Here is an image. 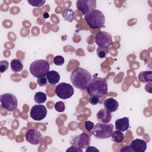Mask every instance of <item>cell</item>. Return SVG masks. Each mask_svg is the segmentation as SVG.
<instances>
[{
	"label": "cell",
	"mask_w": 152,
	"mask_h": 152,
	"mask_svg": "<svg viewBox=\"0 0 152 152\" xmlns=\"http://www.w3.org/2000/svg\"><path fill=\"white\" fill-rule=\"evenodd\" d=\"M111 137H112V140L115 142H117V143L122 142L125 140L124 134L122 133V131L117 129L115 131H113V132L112 133Z\"/></svg>",
	"instance_id": "obj_20"
},
{
	"label": "cell",
	"mask_w": 152,
	"mask_h": 152,
	"mask_svg": "<svg viewBox=\"0 0 152 152\" xmlns=\"http://www.w3.org/2000/svg\"><path fill=\"white\" fill-rule=\"evenodd\" d=\"M120 151H132V149H131V148L130 147L129 145V146H126L125 148H122Z\"/></svg>",
	"instance_id": "obj_33"
},
{
	"label": "cell",
	"mask_w": 152,
	"mask_h": 152,
	"mask_svg": "<svg viewBox=\"0 0 152 152\" xmlns=\"http://www.w3.org/2000/svg\"><path fill=\"white\" fill-rule=\"evenodd\" d=\"M90 142L91 138L90 136L84 132L80 135L72 136L69 141L71 145H74L82 149L87 148L90 145Z\"/></svg>",
	"instance_id": "obj_8"
},
{
	"label": "cell",
	"mask_w": 152,
	"mask_h": 152,
	"mask_svg": "<svg viewBox=\"0 0 152 152\" xmlns=\"http://www.w3.org/2000/svg\"><path fill=\"white\" fill-rule=\"evenodd\" d=\"M84 18L88 26L93 29L103 27L105 23V17L99 10L95 9L84 15Z\"/></svg>",
	"instance_id": "obj_3"
},
{
	"label": "cell",
	"mask_w": 152,
	"mask_h": 152,
	"mask_svg": "<svg viewBox=\"0 0 152 152\" xmlns=\"http://www.w3.org/2000/svg\"><path fill=\"white\" fill-rule=\"evenodd\" d=\"M26 139L27 142L33 145L40 144L43 140V137L40 131L37 129H29L26 134Z\"/></svg>",
	"instance_id": "obj_10"
},
{
	"label": "cell",
	"mask_w": 152,
	"mask_h": 152,
	"mask_svg": "<svg viewBox=\"0 0 152 152\" xmlns=\"http://www.w3.org/2000/svg\"><path fill=\"white\" fill-rule=\"evenodd\" d=\"M129 127V119L128 117H124L117 119L115 121V129L122 132L126 131Z\"/></svg>",
	"instance_id": "obj_16"
},
{
	"label": "cell",
	"mask_w": 152,
	"mask_h": 152,
	"mask_svg": "<svg viewBox=\"0 0 152 152\" xmlns=\"http://www.w3.org/2000/svg\"><path fill=\"white\" fill-rule=\"evenodd\" d=\"M11 69L14 72L21 71L23 68V64L22 62L18 59H13L10 63Z\"/></svg>",
	"instance_id": "obj_19"
},
{
	"label": "cell",
	"mask_w": 152,
	"mask_h": 152,
	"mask_svg": "<svg viewBox=\"0 0 152 152\" xmlns=\"http://www.w3.org/2000/svg\"><path fill=\"white\" fill-rule=\"evenodd\" d=\"M133 152H144L147 149V142L144 140L135 139L129 145Z\"/></svg>",
	"instance_id": "obj_13"
},
{
	"label": "cell",
	"mask_w": 152,
	"mask_h": 152,
	"mask_svg": "<svg viewBox=\"0 0 152 152\" xmlns=\"http://www.w3.org/2000/svg\"><path fill=\"white\" fill-rule=\"evenodd\" d=\"M103 106L106 110L112 113L117 110L119 107V103L113 97H109L106 99L103 102Z\"/></svg>",
	"instance_id": "obj_15"
},
{
	"label": "cell",
	"mask_w": 152,
	"mask_h": 152,
	"mask_svg": "<svg viewBox=\"0 0 152 152\" xmlns=\"http://www.w3.org/2000/svg\"><path fill=\"white\" fill-rule=\"evenodd\" d=\"M77 10L82 12L83 15H86L93 11L96 8V0H78L76 1Z\"/></svg>",
	"instance_id": "obj_9"
},
{
	"label": "cell",
	"mask_w": 152,
	"mask_h": 152,
	"mask_svg": "<svg viewBox=\"0 0 152 152\" xmlns=\"http://www.w3.org/2000/svg\"><path fill=\"white\" fill-rule=\"evenodd\" d=\"M47 115V109L43 104H36L32 106L30 116L35 121H41L44 119Z\"/></svg>",
	"instance_id": "obj_12"
},
{
	"label": "cell",
	"mask_w": 152,
	"mask_h": 152,
	"mask_svg": "<svg viewBox=\"0 0 152 152\" xmlns=\"http://www.w3.org/2000/svg\"><path fill=\"white\" fill-rule=\"evenodd\" d=\"M86 151L87 152V151H99V150L98 149H97L96 148H95L94 147H93V146H88L87 147Z\"/></svg>",
	"instance_id": "obj_32"
},
{
	"label": "cell",
	"mask_w": 152,
	"mask_h": 152,
	"mask_svg": "<svg viewBox=\"0 0 152 152\" xmlns=\"http://www.w3.org/2000/svg\"><path fill=\"white\" fill-rule=\"evenodd\" d=\"M50 65L46 60L37 59L33 62L30 66V71L34 77L45 76L49 71Z\"/></svg>",
	"instance_id": "obj_4"
},
{
	"label": "cell",
	"mask_w": 152,
	"mask_h": 152,
	"mask_svg": "<svg viewBox=\"0 0 152 152\" xmlns=\"http://www.w3.org/2000/svg\"><path fill=\"white\" fill-rule=\"evenodd\" d=\"M43 17H44L45 18H49V14H48V12H45L44 14H43Z\"/></svg>",
	"instance_id": "obj_34"
},
{
	"label": "cell",
	"mask_w": 152,
	"mask_h": 152,
	"mask_svg": "<svg viewBox=\"0 0 152 152\" xmlns=\"http://www.w3.org/2000/svg\"><path fill=\"white\" fill-rule=\"evenodd\" d=\"M88 101L90 103V104L93 105H96L99 102V98L96 96H90L88 99Z\"/></svg>",
	"instance_id": "obj_30"
},
{
	"label": "cell",
	"mask_w": 152,
	"mask_h": 152,
	"mask_svg": "<svg viewBox=\"0 0 152 152\" xmlns=\"http://www.w3.org/2000/svg\"><path fill=\"white\" fill-rule=\"evenodd\" d=\"M55 109L57 112H63L65 109V106L64 103L62 101L57 102L55 104Z\"/></svg>",
	"instance_id": "obj_25"
},
{
	"label": "cell",
	"mask_w": 152,
	"mask_h": 152,
	"mask_svg": "<svg viewBox=\"0 0 152 152\" xmlns=\"http://www.w3.org/2000/svg\"><path fill=\"white\" fill-rule=\"evenodd\" d=\"M96 44L100 48H108L112 44V36L106 31L98 33L95 37Z\"/></svg>",
	"instance_id": "obj_11"
},
{
	"label": "cell",
	"mask_w": 152,
	"mask_h": 152,
	"mask_svg": "<svg viewBox=\"0 0 152 152\" xmlns=\"http://www.w3.org/2000/svg\"><path fill=\"white\" fill-rule=\"evenodd\" d=\"M94 125V123L90 121H86V122L84 124V126H85V128H86V130L89 132H91V131L93 129Z\"/></svg>",
	"instance_id": "obj_29"
},
{
	"label": "cell",
	"mask_w": 152,
	"mask_h": 152,
	"mask_svg": "<svg viewBox=\"0 0 152 152\" xmlns=\"http://www.w3.org/2000/svg\"><path fill=\"white\" fill-rule=\"evenodd\" d=\"M55 92L60 99H67L74 94V90L71 84L66 83H61L56 86Z\"/></svg>",
	"instance_id": "obj_7"
},
{
	"label": "cell",
	"mask_w": 152,
	"mask_h": 152,
	"mask_svg": "<svg viewBox=\"0 0 152 152\" xmlns=\"http://www.w3.org/2000/svg\"><path fill=\"white\" fill-rule=\"evenodd\" d=\"M78 151V152H83V149L82 148H80L78 147H76V146H74V145H71L70 147H69L67 150H66V151Z\"/></svg>",
	"instance_id": "obj_31"
},
{
	"label": "cell",
	"mask_w": 152,
	"mask_h": 152,
	"mask_svg": "<svg viewBox=\"0 0 152 152\" xmlns=\"http://www.w3.org/2000/svg\"><path fill=\"white\" fill-rule=\"evenodd\" d=\"M97 55L100 58H104L106 56L109 52L108 48H100L98 47L96 50Z\"/></svg>",
	"instance_id": "obj_23"
},
{
	"label": "cell",
	"mask_w": 152,
	"mask_h": 152,
	"mask_svg": "<svg viewBox=\"0 0 152 152\" xmlns=\"http://www.w3.org/2000/svg\"><path fill=\"white\" fill-rule=\"evenodd\" d=\"M112 113L109 110L104 109H100L96 114L97 120L103 124H108L112 119Z\"/></svg>",
	"instance_id": "obj_14"
},
{
	"label": "cell",
	"mask_w": 152,
	"mask_h": 152,
	"mask_svg": "<svg viewBox=\"0 0 152 152\" xmlns=\"http://www.w3.org/2000/svg\"><path fill=\"white\" fill-rule=\"evenodd\" d=\"M28 4L33 7H41L46 2L45 0H27Z\"/></svg>",
	"instance_id": "obj_24"
},
{
	"label": "cell",
	"mask_w": 152,
	"mask_h": 152,
	"mask_svg": "<svg viewBox=\"0 0 152 152\" xmlns=\"http://www.w3.org/2000/svg\"><path fill=\"white\" fill-rule=\"evenodd\" d=\"M46 77L48 83L50 84H56L59 82L60 80L59 74L54 70L49 71L46 74Z\"/></svg>",
	"instance_id": "obj_18"
},
{
	"label": "cell",
	"mask_w": 152,
	"mask_h": 152,
	"mask_svg": "<svg viewBox=\"0 0 152 152\" xmlns=\"http://www.w3.org/2000/svg\"><path fill=\"white\" fill-rule=\"evenodd\" d=\"M108 84L106 80L103 78L94 77L89 83L87 91L90 96L102 98L107 93Z\"/></svg>",
	"instance_id": "obj_2"
},
{
	"label": "cell",
	"mask_w": 152,
	"mask_h": 152,
	"mask_svg": "<svg viewBox=\"0 0 152 152\" xmlns=\"http://www.w3.org/2000/svg\"><path fill=\"white\" fill-rule=\"evenodd\" d=\"M62 17L68 21L72 22L74 20V12L71 8H65L62 13Z\"/></svg>",
	"instance_id": "obj_21"
},
{
	"label": "cell",
	"mask_w": 152,
	"mask_h": 152,
	"mask_svg": "<svg viewBox=\"0 0 152 152\" xmlns=\"http://www.w3.org/2000/svg\"><path fill=\"white\" fill-rule=\"evenodd\" d=\"M1 106L8 112H12L17 107L18 100L15 95L10 93L2 94L0 96Z\"/></svg>",
	"instance_id": "obj_6"
},
{
	"label": "cell",
	"mask_w": 152,
	"mask_h": 152,
	"mask_svg": "<svg viewBox=\"0 0 152 152\" xmlns=\"http://www.w3.org/2000/svg\"><path fill=\"white\" fill-rule=\"evenodd\" d=\"M138 80L142 83L148 84L152 82V72L151 71H141L138 76Z\"/></svg>",
	"instance_id": "obj_17"
},
{
	"label": "cell",
	"mask_w": 152,
	"mask_h": 152,
	"mask_svg": "<svg viewBox=\"0 0 152 152\" xmlns=\"http://www.w3.org/2000/svg\"><path fill=\"white\" fill-rule=\"evenodd\" d=\"M114 126L112 124L97 123L94 125L91 134L97 139H106L109 138L113 131Z\"/></svg>",
	"instance_id": "obj_5"
},
{
	"label": "cell",
	"mask_w": 152,
	"mask_h": 152,
	"mask_svg": "<svg viewBox=\"0 0 152 152\" xmlns=\"http://www.w3.org/2000/svg\"><path fill=\"white\" fill-rule=\"evenodd\" d=\"M91 78V75L87 69L78 67L72 71L70 80L72 85L77 88L85 90L87 89Z\"/></svg>",
	"instance_id": "obj_1"
},
{
	"label": "cell",
	"mask_w": 152,
	"mask_h": 152,
	"mask_svg": "<svg viewBox=\"0 0 152 152\" xmlns=\"http://www.w3.org/2000/svg\"><path fill=\"white\" fill-rule=\"evenodd\" d=\"M47 99L46 95L45 93L42 91L36 92L34 96V102L38 104H42L46 102Z\"/></svg>",
	"instance_id": "obj_22"
},
{
	"label": "cell",
	"mask_w": 152,
	"mask_h": 152,
	"mask_svg": "<svg viewBox=\"0 0 152 152\" xmlns=\"http://www.w3.org/2000/svg\"><path fill=\"white\" fill-rule=\"evenodd\" d=\"M8 65H9V63L7 61H5V60L1 61L0 62V71H1V72L3 73L5 71H6L7 70V69L8 68Z\"/></svg>",
	"instance_id": "obj_28"
},
{
	"label": "cell",
	"mask_w": 152,
	"mask_h": 152,
	"mask_svg": "<svg viewBox=\"0 0 152 152\" xmlns=\"http://www.w3.org/2000/svg\"><path fill=\"white\" fill-rule=\"evenodd\" d=\"M64 62H65V59L64 57L61 55H57L53 59V63L56 65H58V66L62 65L64 64Z\"/></svg>",
	"instance_id": "obj_26"
},
{
	"label": "cell",
	"mask_w": 152,
	"mask_h": 152,
	"mask_svg": "<svg viewBox=\"0 0 152 152\" xmlns=\"http://www.w3.org/2000/svg\"><path fill=\"white\" fill-rule=\"evenodd\" d=\"M37 83L39 86L42 87V86H46L48 84V79L46 76H42L40 77L37 78Z\"/></svg>",
	"instance_id": "obj_27"
}]
</instances>
